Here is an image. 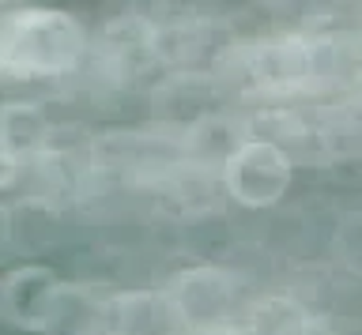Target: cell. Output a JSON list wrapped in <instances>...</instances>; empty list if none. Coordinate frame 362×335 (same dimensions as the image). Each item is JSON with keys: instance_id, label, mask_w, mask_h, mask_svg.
Instances as JSON below:
<instances>
[{"instance_id": "1", "label": "cell", "mask_w": 362, "mask_h": 335, "mask_svg": "<svg viewBox=\"0 0 362 335\" xmlns=\"http://www.w3.org/2000/svg\"><path fill=\"white\" fill-rule=\"evenodd\" d=\"M90 30L64 8L8 4L0 16V72L11 83H61L87 72Z\"/></svg>"}, {"instance_id": "2", "label": "cell", "mask_w": 362, "mask_h": 335, "mask_svg": "<svg viewBox=\"0 0 362 335\" xmlns=\"http://www.w3.org/2000/svg\"><path fill=\"white\" fill-rule=\"evenodd\" d=\"M166 294L177 309L185 335H215L242 320L245 309V283L234 267L219 260H200L166 283Z\"/></svg>"}, {"instance_id": "3", "label": "cell", "mask_w": 362, "mask_h": 335, "mask_svg": "<svg viewBox=\"0 0 362 335\" xmlns=\"http://www.w3.org/2000/svg\"><path fill=\"white\" fill-rule=\"evenodd\" d=\"M87 72L106 87H132L144 83L158 68L155 49V16L147 12H121L90 30V61Z\"/></svg>"}, {"instance_id": "4", "label": "cell", "mask_w": 362, "mask_h": 335, "mask_svg": "<svg viewBox=\"0 0 362 335\" xmlns=\"http://www.w3.org/2000/svg\"><path fill=\"white\" fill-rule=\"evenodd\" d=\"M226 204L242 211H272L294 181V159L268 136H253L219 170Z\"/></svg>"}, {"instance_id": "5", "label": "cell", "mask_w": 362, "mask_h": 335, "mask_svg": "<svg viewBox=\"0 0 362 335\" xmlns=\"http://www.w3.org/2000/svg\"><path fill=\"white\" fill-rule=\"evenodd\" d=\"M64 279L49 264H16L0 283V309L4 320L19 331H49L53 309Z\"/></svg>"}, {"instance_id": "6", "label": "cell", "mask_w": 362, "mask_h": 335, "mask_svg": "<svg viewBox=\"0 0 362 335\" xmlns=\"http://www.w3.org/2000/svg\"><path fill=\"white\" fill-rule=\"evenodd\" d=\"M61 128L34 98H8L0 109V166H19L38 154L61 151Z\"/></svg>"}, {"instance_id": "7", "label": "cell", "mask_w": 362, "mask_h": 335, "mask_svg": "<svg viewBox=\"0 0 362 335\" xmlns=\"http://www.w3.org/2000/svg\"><path fill=\"white\" fill-rule=\"evenodd\" d=\"M151 196L158 200V207L170 211V215L181 219V222L208 219L226 200L219 170H208V166H197V162H185V159L174 162L151 185Z\"/></svg>"}, {"instance_id": "8", "label": "cell", "mask_w": 362, "mask_h": 335, "mask_svg": "<svg viewBox=\"0 0 362 335\" xmlns=\"http://www.w3.org/2000/svg\"><path fill=\"white\" fill-rule=\"evenodd\" d=\"M106 335H185V328L166 286H132L110 294Z\"/></svg>"}, {"instance_id": "9", "label": "cell", "mask_w": 362, "mask_h": 335, "mask_svg": "<svg viewBox=\"0 0 362 335\" xmlns=\"http://www.w3.org/2000/svg\"><path fill=\"white\" fill-rule=\"evenodd\" d=\"M174 132H177V147L185 162L223 170L226 159L249 140V117L230 114V109H211V114L189 121V125H181Z\"/></svg>"}, {"instance_id": "10", "label": "cell", "mask_w": 362, "mask_h": 335, "mask_svg": "<svg viewBox=\"0 0 362 335\" xmlns=\"http://www.w3.org/2000/svg\"><path fill=\"white\" fill-rule=\"evenodd\" d=\"M310 317H313V309L305 305L302 294L268 290V294H257L245 301L238 324H242L245 335H294Z\"/></svg>"}, {"instance_id": "11", "label": "cell", "mask_w": 362, "mask_h": 335, "mask_svg": "<svg viewBox=\"0 0 362 335\" xmlns=\"http://www.w3.org/2000/svg\"><path fill=\"white\" fill-rule=\"evenodd\" d=\"M328 252L347 275H362V207L339 211L328 233Z\"/></svg>"}, {"instance_id": "12", "label": "cell", "mask_w": 362, "mask_h": 335, "mask_svg": "<svg viewBox=\"0 0 362 335\" xmlns=\"http://www.w3.org/2000/svg\"><path fill=\"white\" fill-rule=\"evenodd\" d=\"M294 335H339V331H336V324L328 320V317H321V312H313V317L305 320V324H302V328L294 331Z\"/></svg>"}, {"instance_id": "13", "label": "cell", "mask_w": 362, "mask_h": 335, "mask_svg": "<svg viewBox=\"0 0 362 335\" xmlns=\"http://www.w3.org/2000/svg\"><path fill=\"white\" fill-rule=\"evenodd\" d=\"M215 335H245V331H242V324H234V328H226V331H215Z\"/></svg>"}]
</instances>
